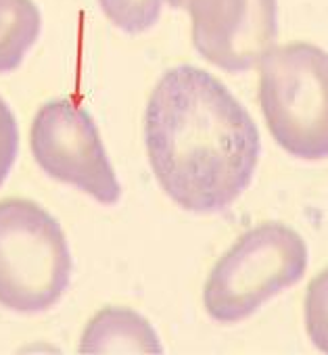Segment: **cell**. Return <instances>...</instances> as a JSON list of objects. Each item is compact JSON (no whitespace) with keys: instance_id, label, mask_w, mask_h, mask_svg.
Returning a JSON list of instances; mask_svg holds the SVG:
<instances>
[{"instance_id":"1","label":"cell","mask_w":328,"mask_h":355,"mask_svg":"<svg viewBox=\"0 0 328 355\" xmlns=\"http://www.w3.org/2000/svg\"><path fill=\"white\" fill-rule=\"evenodd\" d=\"M144 144L163 193L193 214L226 211L251 187L261 155L251 113L195 65L172 67L155 84Z\"/></svg>"},{"instance_id":"2","label":"cell","mask_w":328,"mask_h":355,"mask_svg":"<svg viewBox=\"0 0 328 355\" xmlns=\"http://www.w3.org/2000/svg\"><path fill=\"white\" fill-rule=\"evenodd\" d=\"M259 105L276 144L328 159V53L309 42L272 46L259 61Z\"/></svg>"},{"instance_id":"3","label":"cell","mask_w":328,"mask_h":355,"mask_svg":"<svg viewBox=\"0 0 328 355\" xmlns=\"http://www.w3.org/2000/svg\"><path fill=\"white\" fill-rule=\"evenodd\" d=\"M74 259L61 224L30 199L0 201V305L38 313L71 282Z\"/></svg>"},{"instance_id":"4","label":"cell","mask_w":328,"mask_h":355,"mask_svg":"<svg viewBox=\"0 0 328 355\" xmlns=\"http://www.w3.org/2000/svg\"><path fill=\"white\" fill-rule=\"evenodd\" d=\"M307 261V245L299 232L278 222L259 224L239 236L209 272L203 288L205 311L220 324L247 320L266 301L297 284Z\"/></svg>"},{"instance_id":"5","label":"cell","mask_w":328,"mask_h":355,"mask_svg":"<svg viewBox=\"0 0 328 355\" xmlns=\"http://www.w3.org/2000/svg\"><path fill=\"white\" fill-rule=\"evenodd\" d=\"M38 167L55 180L76 187L101 205H117L121 184L107 157L92 115L71 98L44 103L30 132Z\"/></svg>"},{"instance_id":"6","label":"cell","mask_w":328,"mask_h":355,"mask_svg":"<svg viewBox=\"0 0 328 355\" xmlns=\"http://www.w3.org/2000/svg\"><path fill=\"white\" fill-rule=\"evenodd\" d=\"M193 44L212 65L243 73L259 65L278 36V0H184Z\"/></svg>"},{"instance_id":"7","label":"cell","mask_w":328,"mask_h":355,"mask_svg":"<svg viewBox=\"0 0 328 355\" xmlns=\"http://www.w3.org/2000/svg\"><path fill=\"white\" fill-rule=\"evenodd\" d=\"M155 328L138 311L105 307L84 328L80 353H161Z\"/></svg>"},{"instance_id":"8","label":"cell","mask_w":328,"mask_h":355,"mask_svg":"<svg viewBox=\"0 0 328 355\" xmlns=\"http://www.w3.org/2000/svg\"><path fill=\"white\" fill-rule=\"evenodd\" d=\"M42 32L34 0H0V76L15 71Z\"/></svg>"},{"instance_id":"9","label":"cell","mask_w":328,"mask_h":355,"mask_svg":"<svg viewBox=\"0 0 328 355\" xmlns=\"http://www.w3.org/2000/svg\"><path fill=\"white\" fill-rule=\"evenodd\" d=\"M105 17L126 34H142L150 30L166 5L180 7L184 0H98Z\"/></svg>"},{"instance_id":"10","label":"cell","mask_w":328,"mask_h":355,"mask_svg":"<svg viewBox=\"0 0 328 355\" xmlns=\"http://www.w3.org/2000/svg\"><path fill=\"white\" fill-rule=\"evenodd\" d=\"M303 320L313 347L322 353H328V268L320 272L307 286Z\"/></svg>"},{"instance_id":"11","label":"cell","mask_w":328,"mask_h":355,"mask_svg":"<svg viewBox=\"0 0 328 355\" xmlns=\"http://www.w3.org/2000/svg\"><path fill=\"white\" fill-rule=\"evenodd\" d=\"M19 153V128L17 119L7 105V101L0 96V187L9 178L15 159Z\"/></svg>"}]
</instances>
